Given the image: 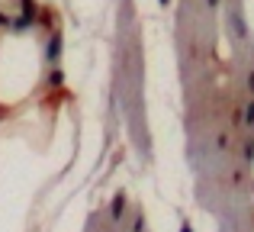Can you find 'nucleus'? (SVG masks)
<instances>
[{"label": "nucleus", "instance_id": "1", "mask_svg": "<svg viewBox=\"0 0 254 232\" xmlns=\"http://www.w3.org/2000/svg\"><path fill=\"white\" fill-rule=\"evenodd\" d=\"M251 87H254V75H251Z\"/></svg>", "mask_w": 254, "mask_h": 232}]
</instances>
